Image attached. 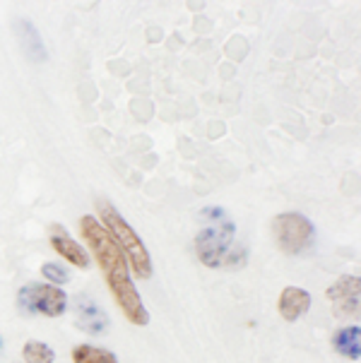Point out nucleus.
<instances>
[{"mask_svg": "<svg viewBox=\"0 0 361 363\" xmlns=\"http://www.w3.org/2000/svg\"><path fill=\"white\" fill-rule=\"evenodd\" d=\"M79 233H82L89 253L94 255L96 264L104 272V279H106L109 289H111L121 313L128 318V323L145 328L150 323V313H147L143 298H140L138 289L130 279V267H128L123 250L116 245L111 233L101 226V221L91 217V214L79 219Z\"/></svg>", "mask_w": 361, "mask_h": 363, "instance_id": "f257e3e1", "label": "nucleus"}, {"mask_svg": "<svg viewBox=\"0 0 361 363\" xmlns=\"http://www.w3.org/2000/svg\"><path fill=\"white\" fill-rule=\"evenodd\" d=\"M205 226L195 236V253L205 267H241L248 250L236 243V224L222 207L203 209Z\"/></svg>", "mask_w": 361, "mask_h": 363, "instance_id": "f03ea898", "label": "nucleus"}, {"mask_svg": "<svg viewBox=\"0 0 361 363\" xmlns=\"http://www.w3.org/2000/svg\"><path fill=\"white\" fill-rule=\"evenodd\" d=\"M96 212H99V217H101V226L111 233L116 245L123 250L128 267L133 269V274L140 277V279H150L152 277V257H150V253H147L145 243L140 241L135 229L128 224L126 217H121V212L106 198L96 200Z\"/></svg>", "mask_w": 361, "mask_h": 363, "instance_id": "7ed1b4c3", "label": "nucleus"}, {"mask_svg": "<svg viewBox=\"0 0 361 363\" xmlns=\"http://www.w3.org/2000/svg\"><path fill=\"white\" fill-rule=\"evenodd\" d=\"M274 241H277L279 250L287 255H299L313 245L316 229L309 217L299 212H284L274 217Z\"/></svg>", "mask_w": 361, "mask_h": 363, "instance_id": "20e7f679", "label": "nucleus"}, {"mask_svg": "<svg viewBox=\"0 0 361 363\" xmlns=\"http://www.w3.org/2000/svg\"><path fill=\"white\" fill-rule=\"evenodd\" d=\"M24 313H41L46 318H58L68 308V296L53 284H27L17 294Z\"/></svg>", "mask_w": 361, "mask_h": 363, "instance_id": "39448f33", "label": "nucleus"}, {"mask_svg": "<svg viewBox=\"0 0 361 363\" xmlns=\"http://www.w3.org/2000/svg\"><path fill=\"white\" fill-rule=\"evenodd\" d=\"M359 294H361V279L357 274H345L333 286H328L326 298L330 303L338 306V315H357Z\"/></svg>", "mask_w": 361, "mask_h": 363, "instance_id": "423d86ee", "label": "nucleus"}, {"mask_svg": "<svg viewBox=\"0 0 361 363\" xmlns=\"http://www.w3.org/2000/svg\"><path fill=\"white\" fill-rule=\"evenodd\" d=\"M72 308H75V323L79 330L89 332V335H106L109 315L94 298L87 294H77L72 301Z\"/></svg>", "mask_w": 361, "mask_h": 363, "instance_id": "0eeeda50", "label": "nucleus"}, {"mask_svg": "<svg viewBox=\"0 0 361 363\" xmlns=\"http://www.w3.org/2000/svg\"><path fill=\"white\" fill-rule=\"evenodd\" d=\"M311 308V294L301 286H284L277 301V311L287 323L301 320Z\"/></svg>", "mask_w": 361, "mask_h": 363, "instance_id": "6e6552de", "label": "nucleus"}, {"mask_svg": "<svg viewBox=\"0 0 361 363\" xmlns=\"http://www.w3.org/2000/svg\"><path fill=\"white\" fill-rule=\"evenodd\" d=\"M51 248L56 250L58 255H63L65 260L72 262L75 267H89V255L84 253V248L77 241H72L68 236V231L60 229V226H53V236H51Z\"/></svg>", "mask_w": 361, "mask_h": 363, "instance_id": "1a4fd4ad", "label": "nucleus"}, {"mask_svg": "<svg viewBox=\"0 0 361 363\" xmlns=\"http://www.w3.org/2000/svg\"><path fill=\"white\" fill-rule=\"evenodd\" d=\"M15 32L20 36L22 41V51L27 55L29 60H34V63H41V60H46V48H44V41H41L39 32L32 27L29 22L20 20L15 24Z\"/></svg>", "mask_w": 361, "mask_h": 363, "instance_id": "9d476101", "label": "nucleus"}, {"mask_svg": "<svg viewBox=\"0 0 361 363\" xmlns=\"http://www.w3.org/2000/svg\"><path fill=\"white\" fill-rule=\"evenodd\" d=\"M359 325H354V328H342L333 335V347L338 349L342 356H347V359H354L359 361L361 356V335H359Z\"/></svg>", "mask_w": 361, "mask_h": 363, "instance_id": "9b49d317", "label": "nucleus"}, {"mask_svg": "<svg viewBox=\"0 0 361 363\" xmlns=\"http://www.w3.org/2000/svg\"><path fill=\"white\" fill-rule=\"evenodd\" d=\"M72 361L75 363H118L116 354L106 352V349L91 347V344H77L72 349Z\"/></svg>", "mask_w": 361, "mask_h": 363, "instance_id": "f8f14e48", "label": "nucleus"}, {"mask_svg": "<svg viewBox=\"0 0 361 363\" xmlns=\"http://www.w3.org/2000/svg\"><path fill=\"white\" fill-rule=\"evenodd\" d=\"M22 356L24 363H53V359H56L53 349L44 342H27L22 349Z\"/></svg>", "mask_w": 361, "mask_h": 363, "instance_id": "ddd939ff", "label": "nucleus"}, {"mask_svg": "<svg viewBox=\"0 0 361 363\" xmlns=\"http://www.w3.org/2000/svg\"><path fill=\"white\" fill-rule=\"evenodd\" d=\"M41 272H44V277L48 281H53V286H56V284H68V281H70V272H68V269H63L56 262H46L44 267H41Z\"/></svg>", "mask_w": 361, "mask_h": 363, "instance_id": "4468645a", "label": "nucleus"}]
</instances>
